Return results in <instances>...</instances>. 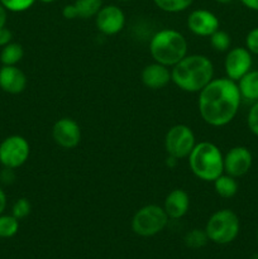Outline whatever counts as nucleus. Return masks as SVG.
Wrapping results in <instances>:
<instances>
[{
	"mask_svg": "<svg viewBox=\"0 0 258 259\" xmlns=\"http://www.w3.org/2000/svg\"><path fill=\"white\" fill-rule=\"evenodd\" d=\"M242 104L235 81L225 77L212 78L199 93V114L210 126L220 128L233 121Z\"/></svg>",
	"mask_w": 258,
	"mask_h": 259,
	"instance_id": "1",
	"label": "nucleus"
},
{
	"mask_svg": "<svg viewBox=\"0 0 258 259\" xmlns=\"http://www.w3.org/2000/svg\"><path fill=\"white\" fill-rule=\"evenodd\" d=\"M214 78V65L205 55H186L171 67V81L185 93L199 94Z\"/></svg>",
	"mask_w": 258,
	"mask_h": 259,
	"instance_id": "2",
	"label": "nucleus"
},
{
	"mask_svg": "<svg viewBox=\"0 0 258 259\" xmlns=\"http://www.w3.org/2000/svg\"><path fill=\"white\" fill-rule=\"evenodd\" d=\"M149 53L154 62L172 67L187 55V40L179 30L159 29L149 39Z\"/></svg>",
	"mask_w": 258,
	"mask_h": 259,
	"instance_id": "3",
	"label": "nucleus"
},
{
	"mask_svg": "<svg viewBox=\"0 0 258 259\" xmlns=\"http://www.w3.org/2000/svg\"><path fill=\"white\" fill-rule=\"evenodd\" d=\"M189 166L195 177L205 182H214L224 174V154L211 142H200L187 157Z\"/></svg>",
	"mask_w": 258,
	"mask_h": 259,
	"instance_id": "4",
	"label": "nucleus"
},
{
	"mask_svg": "<svg viewBox=\"0 0 258 259\" xmlns=\"http://www.w3.org/2000/svg\"><path fill=\"white\" fill-rule=\"evenodd\" d=\"M205 232L210 242L219 245L229 244L237 239L240 232L238 215L230 209H220L207 219Z\"/></svg>",
	"mask_w": 258,
	"mask_h": 259,
	"instance_id": "5",
	"label": "nucleus"
},
{
	"mask_svg": "<svg viewBox=\"0 0 258 259\" xmlns=\"http://www.w3.org/2000/svg\"><path fill=\"white\" fill-rule=\"evenodd\" d=\"M168 220L169 218L167 217L163 206L149 204L137 210L136 214L133 215L132 230L139 237H154L167 227Z\"/></svg>",
	"mask_w": 258,
	"mask_h": 259,
	"instance_id": "6",
	"label": "nucleus"
},
{
	"mask_svg": "<svg viewBox=\"0 0 258 259\" xmlns=\"http://www.w3.org/2000/svg\"><path fill=\"white\" fill-rule=\"evenodd\" d=\"M196 144V138L186 124H176L167 131L164 137V149L169 157L184 159L189 157Z\"/></svg>",
	"mask_w": 258,
	"mask_h": 259,
	"instance_id": "7",
	"label": "nucleus"
},
{
	"mask_svg": "<svg viewBox=\"0 0 258 259\" xmlns=\"http://www.w3.org/2000/svg\"><path fill=\"white\" fill-rule=\"evenodd\" d=\"M30 146L27 139L18 134L7 137L0 143V164L7 168L17 169L28 161Z\"/></svg>",
	"mask_w": 258,
	"mask_h": 259,
	"instance_id": "8",
	"label": "nucleus"
},
{
	"mask_svg": "<svg viewBox=\"0 0 258 259\" xmlns=\"http://www.w3.org/2000/svg\"><path fill=\"white\" fill-rule=\"evenodd\" d=\"M253 55L245 47L230 48L224 60L225 76L233 81H239L252 70Z\"/></svg>",
	"mask_w": 258,
	"mask_h": 259,
	"instance_id": "9",
	"label": "nucleus"
},
{
	"mask_svg": "<svg viewBox=\"0 0 258 259\" xmlns=\"http://www.w3.org/2000/svg\"><path fill=\"white\" fill-rule=\"evenodd\" d=\"M95 24L104 35H115L125 27V14L118 5H103L95 15Z\"/></svg>",
	"mask_w": 258,
	"mask_h": 259,
	"instance_id": "10",
	"label": "nucleus"
},
{
	"mask_svg": "<svg viewBox=\"0 0 258 259\" xmlns=\"http://www.w3.org/2000/svg\"><path fill=\"white\" fill-rule=\"evenodd\" d=\"M253 163L252 152L244 146L230 148L224 156V174L239 179L249 172Z\"/></svg>",
	"mask_w": 258,
	"mask_h": 259,
	"instance_id": "11",
	"label": "nucleus"
},
{
	"mask_svg": "<svg viewBox=\"0 0 258 259\" xmlns=\"http://www.w3.org/2000/svg\"><path fill=\"white\" fill-rule=\"evenodd\" d=\"M52 138L57 146L72 149L81 142V129L77 121L71 118H61L53 124Z\"/></svg>",
	"mask_w": 258,
	"mask_h": 259,
	"instance_id": "12",
	"label": "nucleus"
},
{
	"mask_svg": "<svg viewBox=\"0 0 258 259\" xmlns=\"http://www.w3.org/2000/svg\"><path fill=\"white\" fill-rule=\"evenodd\" d=\"M187 28L199 37H210L220 29L219 18L207 9H195L187 17Z\"/></svg>",
	"mask_w": 258,
	"mask_h": 259,
	"instance_id": "13",
	"label": "nucleus"
},
{
	"mask_svg": "<svg viewBox=\"0 0 258 259\" xmlns=\"http://www.w3.org/2000/svg\"><path fill=\"white\" fill-rule=\"evenodd\" d=\"M28 78L18 66H3L0 68V89L4 93L18 95L27 88Z\"/></svg>",
	"mask_w": 258,
	"mask_h": 259,
	"instance_id": "14",
	"label": "nucleus"
},
{
	"mask_svg": "<svg viewBox=\"0 0 258 259\" xmlns=\"http://www.w3.org/2000/svg\"><path fill=\"white\" fill-rule=\"evenodd\" d=\"M141 78L143 85L151 90L163 89L171 82V70L161 63H149L142 70Z\"/></svg>",
	"mask_w": 258,
	"mask_h": 259,
	"instance_id": "15",
	"label": "nucleus"
},
{
	"mask_svg": "<svg viewBox=\"0 0 258 259\" xmlns=\"http://www.w3.org/2000/svg\"><path fill=\"white\" fill-rule=\"evenodd\" d=\"M190 207V196L185 190L175 189L166 196L163 202V209L167 217L172 220L184 218Z\"/></svg>",
	"mask_w": 258,
	"mask_h": 259,
	"instance_id": "16",
	"label": "nucleus"
},
{
	"mask_svg": "<svg viewBox=\"0 0 258 259\" xmlns=\"http://www.w3.org/2000/svg\"><path fill=\"white\" fill-rule=\"evenodd\" d=\"M242 100L248 103L258 101V70H250L239 81H237Z\"/></svg>",
	"mask_w": 258,
	"mask_h": 259,
	"instance_id": "17",
	"label": "nucleus"
},
{
	"mask_svg": "<svg viewBox=\"0 0 258 259\" xmlns=\"http://www.w3.org/2000/svg\"><path fill=\"white\" fill-rule=\"evenodd\" d=\"M212 184H214L215 192L223 199H232L238 192L237 179L227 174L220 175Z\"/></svg>",
	"mask_w": 258,
	"mask_h": 259,
	"instance_id": "18",
	"label": "nucleus"
},
{
	"mask_svg": "<svg viewBox=\"0 0 258 259\" xmlns=\"http://www.w3.org/2000/svg\"><path fill=\"white\" fill-rule=\"evenodd\" d=\"M24 57L23 46L17 42H10L4 46L0 52V62L3 66H17Z\"/></svg>",
	"mask_w": 258,
	"mask_h": 259,
	"instance_id": "19",
	"label": "nucleus"
},
{
	"mask_svg": "<svg viewBox=\"0 0 258 259\" xmlns=\"http://www.w3.org/2000/svg\"><path fill=\"white\" fill-rule=\"evenodd\" d=\"M73 4L77 10L78 18L89 19V18H95L103 7V0H75Z\"/></svg>",
	"mask_w": 258,
	"mask_h": 259,
	"instance_id": "20",
	"label": "nucleus"
},
{
	"mask_svg": "<svg viewBox=\"0 0 258 259\" xmlns=\"http://www.w3.org/2000/svg\"><path fill=\"white\" fill-rule=\"evenodd\" d=\"M192 2L194 0H153L154 5L159 10L164 13H171V14L185 12L191 7Z\"/></svg>",
	"mask_w": 258,
	"mask_h": 259,
	"instance_id": "21",
	"label": "nucleus"
},
{
	"mask_svg": "<svg viewBox=\"0 0 258 259\" xmlns=\"http://www.w3.org/2000/svg\"><path fill=\"white\" fill-rule=\"evenodd\" d=\"M19 230V220L13 217L12 214H0V238L8 239L13 238Z\"/></svg>",
	"mask_w": 258,
	"mask_h": 259,
	"instance_id": "22",
	"label": "nucleus"
},
{
	"mask_svg": "<svg viewBox=\"0 0 258 259\" xmlns=\"http://www.w3.org/2000/svg\"><path fill=\"white\" fill-rule=\"evenodd\" d=\"M210 45L217 52H228L232 46V37L228 32L218 29L210 35Z\"/></svg>",
	"mask_w": 258,
	"mask_h": 259,
	"instance_id": "23",
	"label": "nucleus"
},
{
	"mask_svg": "<svg viewBox=\"0 0 258 259\" xmlns=\"http://www.w3.org/2000/svg\"><path fill=\"white\" fill-rule=\"evenodd\" d=\"M184 240L186 247L192 248V249H200V248L206 245V243L209 242V238H207L205 229H192L185 235Z\"/></svg>",
	"mask_w": 258,
	"mask_h": 259,
	"instance_id": "24",
	"label": "nucleus"
},
{
	"mask_svg": "<svg viewBox=\"0 0 258 259\" xmlns=\"http://www.w3.org/2000/svg\"><path fill=\"white\" fill-rule=\"evenodd\" d=\"M35 0H0V4L12 13H23L30 9Z\"/></svg>",
	"mask_w": 258,
	"mask_h": 259,
	"instance_id": "25",
	"label": "nucleus"
},
{
	"mask_svg": "<svg viewBox=\"0 0 258 259\" xmlns=\"http://www.w3.org/2000/svg\"><path fill=\"white\" fill-rule=\"evenodd\" d=\"M30 211H32V204H30L29 200L25 199V197H20V199H18L17 201L13 204L12 215L14 218H17L18 220L25 219V218L30 214Z\"/></svg>",
	"mask_w": 258,
	"mask_h": 259,
	"instance_id": "26",
	"label": "nucleus"
},
{
	"mask_svg": "<svg viewBox=\"0 0 258 259\" xmlns=\"http://www.w3.org/2000/svg\"><path fill=\"white\" fill-rule=\"evenodd\" d=\"M248 129L253 136L258 137V101L252 104L247 115Z\"/></svg>",
	"mask_w": 258,
	"mask_h": 259,
	"instance_id": "27",
	"label": "nucleus"
},
{
	"mask_svg": "<svg viewBox=\"0 0 258 259\" xmlns=\"http://www.w3.org/2000/svg\"><path fill=\"white\" fill-rule=\"evenodd\" d=\"M245 48L252 55L258 56V27L253 28L248 32L247 37H245Z\"/></svg>",
	"mask_w": 258,
	"mask_h": 259,
	"instance_id": "28",
	"label": "nucleus"
},
{
	"mask_svg": "<svg viewBox=\"0 0 258 259\" xmlns=\"http://www.w3.org/2000/svg\"><path fill=\"white\" fill-rule=\"evenodd\" d=\"M14 180H15L14 169L3 167L2 172H0V182L4 185H10L14 182Z\"/></svg>",
	"mask_w": 258,
	"mask_h": 259,
	"instance_id": "29",
	"label": "nucleus"
},
{
	"mask_svg": "<svg viewBox=\"0 0 258 259\" xmlns=\"http://www.w3.org/2000/svg\"><path fill=\"white\" fill-rule=\"evenodd\" d=\"M62 15H63V18L67 20H72V19H76V18H78L77 10H76L75 4L65 5V8L62 9Z\"/></svg>",
	"mask_w": 258,
	"mask_h": 259,
	"instance_id": "30",
	"label": "nucleus"
},
{
	"mask_svg": "<svg viewBox=\"0 0 258 259\" xmlns=\"http://www.w3.org/2000/svg\"><path fill=\"white\" fill-rule=\"evenodd\" d=\"M10 42H13V33L12 30L8 29L7 27L2 28L0 29V47H4V46L9 45Z\"/></svg>",
	"mask_w": 258,
	"mask_h": 259,
	"instance_id": "31",
	"label": "nucleus"
},
{
	"mask_svg": "<svg viewBox=\"0 0 258 259\" xmlns=\"http://www.w3.org/2000/svg\"><path fill=\"white\" fill-rule=\"evenodd\" d=\"M7 205H8V199H7V194L5 191L3 190V187L0 186V214L5 211L7 209Z\"/></svg>",
	"mask_w": 258,
	"mask_h": 259,
	"instance_id": "32",
	"label": "nucleus"
},
{
	"mask_svg": "<svg viewBox=\"0 0 258 259\" xmlns=\"http://www.w3.org/2000/svg\"><path fill=\"white\" fill-rule=\"evenodd\" d=\"M7 22H8V10L0 4V29L7 27Z\"/></svg>",
	"mask_w": 258,
	"mask_h": 259,
	"instance_id": "33",
	"label": "nucleus"
},
{
	"mask_svg": "<svg viewBox=\"0 0 258 259\" xmlns=\"http://www.w3.org/2000/svg\"><path fill=\"white\" fill-rule=\"evenodd\" d=\"M245 8L253 12H258V0H239Z\"/></svg>",
	"mask_w": 258,
	"mask_h": 259,
	"instance_id": "34",
	"label": "nucleus"
},
{
	"mask_svg": "<svg viewBox=\"0 0 258 259\" xmlns=\"http://www.w3.org/2000/svg\"><path fill=\"white\" fill-rule=\"evenodd\" d=\"M217 3H219V4H229V3H232L233 0H215Z\"/></svg>",
	"mask_w": 258,
	"mask_h": 259,
	"instance_id": "35",
	"label": "nucleus"
},
{
	"mask_svg": "<svg viewBox=\"0 0 258 259\" xmlns=\"http://www.w3.org/2000/svg\"><path fill=\"white\" fill-rule=\"evenodd\" d=\"M40 3H43V4H52V3H55L56 0H39Z\"/></svg>",
	"mask_w": 258,
	"mask_h": 259,
	"instance_id": "36",
	"label": "nucleus"
},
{
	"mask_svg": "<svg viewBox=\"0 0 258 259\" xmlns=\"http://www.w3.org/2000/svg\"><path fill=\"white\" fill-rule=\"evenodd\" d=\"M250 259H258V253H255V254H253L252 257H250Z\"/></svg>",
	"mask_w": 258,
	"mask_h": 259,
	"instance_id": "37",
	"label": "nucleus"
},
{
	"mask_svg": "<svg viewBox=\"0 0 258 259\" xmlns=\"http://www.w3.org/2000/svg\"><path fill=\"white\" fill-rule=\"evenodd\" d=\"M118 2H131V0H118Z\"/></svg>",
	"mask_w": 258,
	"mask_h": 259,
	"instance_id": "38",
	"label": "nucleus"
},
{
	"mask_svg": "<svg viewBox=\"0 0 258 259\" xmlns=\"http://www.w3.org/2000/svg\"><path fill=\"white\" fill-rule=\"evenodd\" d=\"M257 242H258V230H257Z\"/></svg>",
	"mask_w": 258,
	"mask_h": 259,
	"instance_id": "39",
	"label": "nucleus"
}]
</instances>
